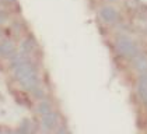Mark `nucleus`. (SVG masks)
Segmentation results:
<instances>
[{
    "label": "nucleus",
    "instance_id": "obj_11",
    "mask_svg": "<svg viewBox=\"0 0 147 134\" xmlns=\"http://www.w3.org/2000/svg\"><path fill=\"white\" fill-rule=\"evenodd\" d=\"M18 133H30L31 131V122L30 120H23V123L20 124V127H18V130H17Z\"/></svg>",
    "mask_w": 147,
    "mask_h": 134
},
{
    "label": "nucleus",
    "instance_id": "obj_3",
    "mask_svg": "<svg viewBox=\"0 0 147 134\" xmlns=\"http://www.w3.org/2000/svg\"><path fill=\"white\" fill-rule=\"evenodd\" d=\"M132 22L140 32L147 34V6H140V9L135 11V15L132 18Z\"/></svg>",
    "mask_w": 147,
    "mask_h": 134
},
{
    "label": "nucleus",
    "instance_id": "obj_2",
    "mask_svg": "<svg viewBox=\"0 0 147 134\" xmlns=\"http://www.w3.org/2000/svg\"><path fill=\"white\" fill-rule=\"evenodd\" d=\"M115 49H116V52L119 55L126 57V59H133L139 53V49H137L136 44L130 38H127L125 35L116 38V41H115Z\"/></svg>",
    "mask_w": 147,
    "mask_h": 134
},
{
    "label": "nucleus",
    "instance_id": "obj_8",
    "mask_svg": "<svg viewBox=\"0 0 147 134\" xmlns=\"http://www.w3.org/2000/svg\"><path fill=\"white\" fill-rule=\"evenodd\" d=\"M133 64H135V68L140 74H146L147 73V57L144 55L137 53L133 57Z\"/></svg>",
    "mask_w": 147,
    "mask_h": 134
},
{
    "label": "nucleus",
    "instance_id": "obj_5",
    "mask_svg": "<svg viewBox=\"0 0 147 134\" xmlns=\"http://www.w3.org/2000/svg\"><path fill=\"white\" fill-rule=\"evenodd\" d=\"M98 15L105 24H113L118 21V10L112 6H104L100 9Z\"/></svg>",
    "mask_w": 147,
    "mask_h": 134
},
{
    "label": "nucleus",
    "instance_id": "obj_7",
    "mask_svg": "<svg viewBox=\"0 0 147 134\" xmlns=\"http://www.w3.org/2000/svg\"><path fill=\"white\" fill-rule=\"evenodd\" d=\"M137 92L140 95V98L143 99L144 105L147 106V73L146 74H142L139 78V82H137Z\"/></svg>",
    "mask_w": 147,
    "mask_h": 134
},
{
    "label": "nucleus",
    "instance_id": "obj_10",
    "mask_svg": "<svg viewBox=\"0 0 147 134\" xmlns=\"http://www.w3.org/2000/svg\"><path fill=\"white\" fill-rule=\"evenodd\" d=\"M125 6H126V9L129 11L135 13V11H137L140 9L142 1H140V0H125Z\"/></svg>",
    "mask_w": 147,
    "mask_h": 134
},
{
    "label": "nucleus",
    "instance_id": "obj_1",
    "mask_svg": "<svg viewBox=\"0 0 147 134\" xmlns=\"http://www.w3.org/2000/svg\"><path fill=\"white\" fill-rule=\"evenodd\" d=\"M11 70L14 78L25 91H39V76L35 64L25 53H16L11 57Z\"/></svg>",
    "mask_w": 147,
    "mask_h": 134
},
{
    "label": "nucleus",
    "instance_id": "obj_6",
    "mask_svg": "<svg viewBox=\"0 0 147 134\" xmlns=\"http://www.w3.org/2000/svg\"><path fill=\"white\" fill-rule=\"evenodd\" d=\"M16 55V45L10 39H4L0 42V56L6 59H11Z\"/></svg>",
    "mask_w": 147,
    "mask_h": 134
},
{
    "label": "nucleus",
    "instance_id": "obj_9",
    "mask_svg": "<svg viewBox=\"0 0 147 134\" xmlns=\"http://www.w3.org/2000/svg\"><path fill=\"white\" fill-rule=\"evenodd\" d=\"M35 50H36V42L34 41V38L28 36L21 42V52L23 53L30 56L31 53H34Z\"/></svg>",
    "mask_w": 147,
    "mask_h": 134
},
{
    "label": "nucleus",
    "instance_id": "obj_4",
    "mask_svg": "<svg viewBox=\"0 0 147 134\" xmlns=\"http://www.w3.org/2000/svg\"><path fill=\"white\" fill-rule=\"evenodd\" d=\"M41 120H42V126L45 130H55L59 123V117L55 112L52 111V108L46 109L45 112L41 113Z\"/></svg>",
    "mask_w": 147,
    "mask_h": 134
}]
</instances>
